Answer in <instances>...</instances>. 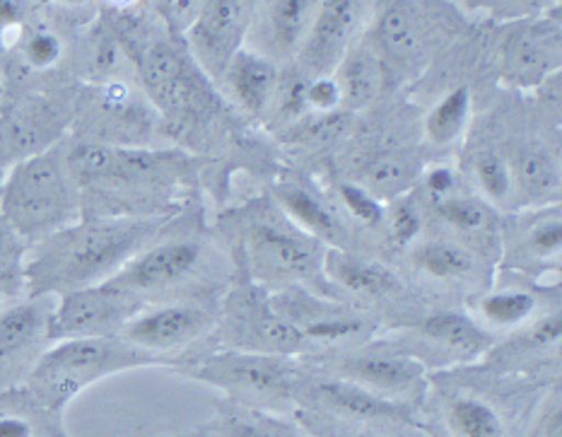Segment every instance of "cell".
<instances>
[{"mask_svg": "<svg viewBox=\"0 0 562 437\" xmlns=\"http://www.w3.org/2000/svg\"><path fill=\"white\" fill-rule=\"evenodd\" d=\"M66 165L82 201V215L167 217L191 184V160L179 150L114 148L66 143Z\"/></svg>", "mask_w": 562, "mask_h": 437, "instance_id": "obj_1", "label": "cell"}, {"mask_svg": "<svg viewBox=\"0 0 562 437\" xmlns=\"http://www.w3.org/2000/svg\"><path fill=\"white\" fill-rule=\"evenodd\" d=\"M167 217L82 215L56 235L36 242L24 264L27 298H60L102 285L162 235Z\"/></svg>", "mask_w": 562, "mask_h": 437, "instance_id": "obj_2", "label": "cell"}, {"mask_svg": "<svg viewBox=\"0 0 562 437\" xmlns=\"http://www.w3.org/2000/svg\"><path fill=\"white\" fill-rule=\"evenodd\" d=\"M0 213L27 245L80 221L82 201L66 165V141L10 167L0 187Z\"/></svg>", "mask_w": 562, "mask_h": 437, "instance_id": "obj_3", "label": "cell"}, {"mask_svg": "<svg viewBox=\"0 0 562 437\" xmlns=\"http://www.w3.org/2000/svg\"><path fill=\"white\" fill-rule=\"evenodd\" d=\"M167 366L121 338H70L48 346L24 380V390L48 416L60 421L88 386L136 368Z\"/></svg>", "mask_w": 562, "mask_h": 437, "instance_id": "obj_4", "label": "cell"}, {"mask_svg": "<svg viewBox=\"0 0 562 437\" xmlns=\"http://www.w3.org/2000/svg\"><path fill=\"white\" fill-rule=\"evenodd\" d=\"M184 372L227 396V404L283 414L295 402L297 372L290 358L223 350L187 362Z\"/></svg>", "mask_w": 562, "mask_h": 437, "instance_id": "obj_5", "label": "cell"}, {"mask_svg": "<svg viewBox=\"0 0 562 437\" xmlns=\"http://www.w3.org/2000/svg\"><path fill=\"white\" fill-rule=\"evenodd\" d=\"M157 128L155 107L128 78L85 85L76 94L70 131L78 143L148 148Z\"/></svg>", "mask_w": 562, "mask_h": 437, "instance_id": "obj_6", "label": "cell"}, {"mask_svg": "<svg viewBox=\"0 0 562 437\" xmlns=\"http://www.w3.org/2000/svg\"><path fill=\"white\" fill-rule=\"evenodd\" d=\"M241 249L249 269L268 283L302 288L328 285L324 276V245L290 221L271 213H254L241 229Z\"/></svg>", "mask_w": 562, "mask_h": 437, "instance_id": "obj_7", "label": "cell"}, {"mask_svg": "<svg viewBox=\"0 0 562 437\" xmlns=\"http://www.w3.org/2000/svg\"><path fill=\"white\" fill-rule=\"evenodd\" d=\"M220 338L229 350L292 358L314 346L292 326L263 293V288L239 285L223 302L217 320Z\"/></svg>", "mask_w": 562, "mask_h": 437, "instance_id": "obj_8", "label": "cell"}, {"mask_svg": "<svg viewBox=\"0 0 562 437\" xmlns=\"http://www.w3.org/2000/svg\"><path fill=\"white\" fill-rule=\"evenodd\" d=\"M145 307L112 283L72 290L60 295L48 320V341H70V338H119L124 326Z\"/></svg>", "mask_w": 562, "mask_h": 437, "instance_id": "obj_9", "label": "cell"}, {"mask_svg": "<svg viewBox=\"0 0 562 437\" xmlns=\"http://www.w3.org/2000/svg\"><path fill=\"white\" fill-rule=\"evenodd\" d=\"M207 247L195 237H167L150 242L138 257H133L124 269L106 283L124 290V293L143 300L162 298L172 290L193 281L205 264Z\"/></svg>", "mask_w": 562, "mask_h": 437, "instance_id": "obj_10", "label": "cell"}, {"mask_svg": "<svg viewBox=\"0 0 562 437\" xmlns=\"http://www.w3.org/2000/svg\"><path fill=\"white\" fill-rule=\"evenodd\" d=\"M215 312L199 302H162L153 307L145 305L119 338L140 354L175 366L169 354L201 341L215 329Z\"/></svg>", "mask_w": 562, "mask_h": 437, "instance_id": "obj_11", "label": "cell"}, {"mask_svg": "<svg viewBox=\"0 0 562 437\" xmlns=\"http://www.w3.org/2000/svg\"><path fill=\"white\" fill-rule=\"evenodd\" d=\"M256 3L247 0H211L203 3L199 18L184 34V46L193 64L213 85L223 78L247 42Z\"/></svg>", "mask_w": 562, "mask_h": 437, "instance_id": "obj_12", "label": "cell"}, {"mask_svg": "<svg viewBox=\"0 0 562 437\" xmlns=\"http://www.w3.org/2000/svg\"><path fill=\"white\" fill-rule=\"evenodd\" d=\"M72 109H76V97H56L48 92L15 97L5 112H0L12 160L20 163L24 157L46 153L64 143L72 124Z\"/></svg>", "mask_w": 562, "mask_h": 437, "instance_id": "obj_13", "label": "cell"}, {"mask_svg": "<svg viewBox=\"0 0 562 437\" xmlns=\"http://www.w3.org/2000/svg\"><path fill=\"white\" fill-rule=\"evenodd\" d=\"M48 298H27L0 310V394L18 390L42 358L48 341Z\"/></svg>", "mask_w": 562, "mask_h": 437, "instance_id": "obj_14", "label": "cell"}, {"mask_svg": "<svg viewBox=\"0 0 562 437\" xmlns=\"http://www.w3.org/2000/svg\"><path fill=\"white\" fill-rule=\"evenodd\" d=\"M271 300L276 310L314 348L336 344H364L374 332V324L364 314L338 305V302L314 298L304 288H285L283 295Z\"/></svg>", "mask_w": 562, "mask_h": 437, "instance_id": "obj_15", "label": "cell"}, {"mask_svg": "<svg viewBox=\"0 0 562 437\" xmlns=\"http://www.w3.org/2000/svg\"><path fill=\"white\" fill-rule=\"evenodd\" d=\"M338 378L389 402L406 404L403 399L420 396L425 390V362L403 350L364 348L340 362Z\"/></svg>", "mask_w": 562, "mask_h": 437, "instance_id": "obj_16", "label": "cell"}, {"mask_svg": "<svg viewBox=\"0 0 562 437\" xmlns=\"http://www.w3.org/2000/svg\"><path fill=\"white\" fill-rule=\"evenodd\" d=\"M364 10L368 8L362 3H348V0L319 3L312 30L297 54V70L304 78L334 76L340 60L350 52L352 34L358 32Z\"/></svg>", "mask_w": 562, "mask_h": 437, "instance_id": "obj_17", "label": "cell"}, {"mask_svg": "<svg viewBox=\"0 0 562 437\" xmlns=\"http://www.w3.org/2000/svg\"><path fill=\"white\" fill-rule=\"evenodd\" d=\"M316 10L319 3H312V0H273V3L256 5L247 34L251 52L271 60L273 66L297 58L312 30Z\"/></svg>", "mask_w": 562, "mask_h": 437, "instance_id": "obj_18", "label": "cell"}, {"mask_svg": "<svg viewBox=\"0 0 562 437\" xmlns=\"http://www.w3.org/2000/svg\"><path fill=\"white\" fill-rule=\"evenodd\" d=\"M314 396L326 411L356 423H403V426H415L418 423L408 404L389 402V399L376 396L374 392L364 390V386L340 378L316 382Z\"/></svg>", "mask_w": 562, "mask_h": 437, "instance_id": "obj_19", "label": "cell"}, {"mask_svg": "<svg viewBox=\"0 0 562 437\" xmlns=\"http://www.w3.org/2000/svg\"><path fill=\"white\" fill-rule=\"evenodd\" d=\"M558 54L560 42L551 27H543V24L517 27L503 44L505 76L524 88H533L551 76V70L558 66Z\"/></svg>", "mask_w": 562, "mask_h": 437, "instance_id": "obj_20", "label": "cell"}, {"mask_svg": "<svg viewBox=\"0 0 562 437\" xmlns=\"http://www.w3.org/2000/svg\"><path fill=\"white\" fill-rule=\"evenodd\" d=\"M278 78L280 70L271 60L254 54L251 48H241L225 68L220 85L239 112L247 116H263L276 97Z\"/></svg>", "mask_w": 562, "mask_h": 437, "instance_id": "obj_21", "label": "cell"}, {"mask_svg": "<svg viewBox=\"0 0 562 437\" xmlns=\"http://www.w3.org/2000/svg\"><path fill=\"white\" fill-rule=\"evenodd\" d=\"M425 8L415 3L389 5L376 22V56L394 60L398 66H408L415 58H423L430 32L425 24Z\"/></svg>", "mask_w": 562, "mask_h": 437, "instance_id": "obj_22", "label": "cell"}, {"mask_svg": "<svg viewBox=\"0 0 562 437\" xmlns=\"http://www.w3.org/2000/svg\"><path fill=\"white\" fill-rule=\"evenodd\" d=\"M324 276L331 288H340L358 300H382L396 295L401 285L398 278L386 266L372 259L356 257L344 249H326L324 254Z\"/></svg>", "mask_w": 562, "mask_h": 437, "instance_id": "obj_23", "label": "cell"}, {"mask_svg": "<svg viewBox=\"0 0 562 437\" xmlns=\"http://www.w3.org/2000/svg\"><path fill=\"white\" fill-rule=\"evenodd\" d=\"M427 346L454 360H475L493 348V336L467 314L439 310L427 314L415 326Z\"/></svg>", "mask_w": 562, "mask_h": 437, "instance_id": "obj_24", "label": "cell"}, {"mask_svg": "<svg viewBox=\"0 0 562 437\" xmlns=\"http://www.w3.org/2000/svg\"><path fill=\"white\" fill-rule=\"evenodd\" d=\"M276 197L288 221L300 227L302 233L319 239L322 245H340L344 225H340L338 215L310 189L295 184V181H283V184H278Z\"/></svg>", "mask_w": 562, "mask_h": 437, "instance_id": "obj_25", "label": "cell"}, {"mask_svg": "<svg viewBox=\"0 0 562 437\" xmlns=\"http://www.w3.org/2000/svg\"><path fill=\"white\" fill-rule=\"evenodd\" d=\"M415 271L432 283L463 285L475 276V259L469 247L449 239L420 242L411 249Z\"/></svg>", "mask_w": 562, "mask_h": 437, "instance_id": "obj_26", "label": "cell"}, {"mask_svg": "<svg viewBox=\"0 0 562 437\" xmlns=\"http://www.w3.org/2000/svg\"><path fill=\"white\" fill-rule=\"evenodd\" d=\"M384 70L382 58L376 56L374 48L350 46V52L334 72L340 92H344V104L350 109L370 107L384 85Z\"/></svg>", "mask_w": 562, "mask_h": 437, "instance_id": "obj_27", "label": "cell"}, {"mask_svg": "<svg viewBox=\"0 0 562 437\" xmlns=\"http://www.w3.org/2000/svg\"><path fill=\"white\" fill-rule=\"evenodd\" d=\"M449 437H507V421L495 404L479 394H451L445 404Z\"/></svg>", "mask_w": 562, "mask_h": 437, "instance_id": "obj_28", "label": "cell"}, {"mask_svg": "<svg viewBox=\"0 0 562 437\" xmlns=\"http://www.w3.org/2000/svg\"><path fill=\"white\" fill-rule=\"evenodd\" d=\"M131 66L128 56L114 34L112 24L97 20L82 40V76L88 85L121 80L124 68Z\"/></svg>", "mask_w": 562, "mask_h": 437, "instance_id": "obj_29", "label": "cell"}, {"mask_svg": "<svg viewBox=\"0 0 562 437\" xmlns=\"http://www.w3.org/2000/svg\"><path fill=\"white\" fill-rule=\"evenodd\" d=\"M539 310V298L531 290L524 288H503L485 293L475 312H479V324L483 329L493 332H517L531 324Z\"/></svg>", "mask_w": 562, "mask_h": 437, "instance_id": "obj_30", "label": "cell"}, {"mask_svg": "<svg viewBox=\"0 0 562 437\" xmlns=\"http://www.w3.org/2000/svg\"><path fill=\"white\" fill-rule=\"evenodd\" d=\"M215 437H310L295 423L285 421L280 414L268 411L244 408L225 404L220 408L217 423L213 426Z\"/></svg>", "mask_w": 562, "mask_h": 437, "instance_id": "obj_31", "label": "cell"}, {"mask_svg": "<svg viewBox=\"0 0 562 437\" xmlns=\"http://www.w3.org/2000/svg\"><path fill=\"white\" fill-rule=\"evenodd\" d=\"M473 109V97L469 88H454L449 90L442 100H439L425 116V138L437 148H447V145L457 143L463 131L469 126Z\"/></svg>", "mask_w": 562, "mask_h": 437, "instance_id": "obj_32", "label": "cell"}, {"mask_svg": "<svg viewBox=\"0 0 562 437\" xmlns=\"http://www.w3.org/2000/svg\"><path fill=\"white\" fill-rule=\"evenodd\" d=\"M415 177L418 175H415V165L408 157V153L384 150L374 155L372 160L364 165L358 184L382 201V199L401 197L403 191L411 189Z\"/></svg>", "mask_w": 562, "mask_h": 437, "instance_id": "obj_33", "label": "cell"}, {"mask_svg": "<svg viewBox=\"0 0 562 437\" xmlns=\"http://www.w3.org/2000/svg\"><path fill=\"white\" fill-rule=\"evenodd\" d=\"M473 179L475 187L483 193V199L491 201L493 205L509 203L517 191L512 163L495 150L479 153V157L473 160Z\"/></svg>", "mask_w": 562, "mask_h": 437, "instance_id": "obj_34", "label": "cell"}, {"mask_svg": "<svg viewBox=\"0 0 562 437\" xmlns=\"http://www.w3.org/2000/svg\"><path fill=\"white\" fill-rule=\"evenodd\" d=\"M24 264H27V242L0 213V295H18L24 290Z\"/></svg>", "mask_w": 562, "mask_h": 437, "instance_id": "obj_35", "label": "cell"}, {"mask_svg": "<svg viewBox=\"0 0 562 437\" xmlns=\"http://www.w3.org/2000/svg\"><path fill=\"white\" fill-rule=\"evenodd\" d=\"M512 169H515L517 189L533 193V197H541V193H548L558 184L555 160L551 157V153L539 148V145H529V148H524L519 153L517 165H512Z\"/></svg>", "mask_w": 562, "mask_h": 437, "instance_id": "obj_36", "label": "cell"}, {"mask_svg": "<svg viewBox=\"0 0 562 437\" xmlns=\"http://www.w3.org/2000/svg\"><path fill=\"white\" fill-rule=\"evenodd\" d=\"M435 211L451 229H459L463 235H483V229L491 227L493 221L481 199L461 197V193L437 201Z\"/></svg>", "mask_w": 562, "mask_h": 437, "instance_id": "obj_37", "label": "cell"}, {"mask_svg": "<svg viewBox=\"0 0 562 437\" xmlns=\"http://www.w3.org/2000/svg\"><path fill=\"white\" fill-rule=\"evenodd\" d=\"M336 191H338V199H340V205H344V211L350 217H356L360 225L379 227L386 223L384 203L376 197H372L368 189H362L358 181H340Z\"/></svg>", "mask_w": 562, "mask_h": 437, "instance_id": "obj_38", "label": "cell"}, {"mask_svg": "<svg viewBox=\"0 0 562 437\" xmlns=\"http://www.w3.org/2000/svg\"><path fill=\"white\" fill-rule=\"evenodd\" d=\"M562 247V227L560 215H543L539 221L531 223L527 229V239H524V251L529 254L531 261H551L560 257Z\"/></svg>", "mask_w": 562, "mask_h": 437, "instance_id": "obj_39", "label": "cell"}, {"mask_svg": "<svg viewBox=\"0 0 562 437\" xmlns=\"http://www.w3.org/2000/svg\"><path fill=\"white\" fill-rule=\"evenodd\" d=\"M304 90H307V78H304L297 68L280 72L276 97L271 102L278 119L297 121L304 112H310L307 100H304Z\"/></svg>", "mask_w": 562, "mask_h": 437, "instance_id": "obj_40", "label": "cell"}, {"mask_svg": "<svg viewBox=\"0 0 562 437\" xmlns=\"http://www.w3.org/2000/svg\"><path fill=\"white\" fill-rule=\"evenodd\" d=\"M386 223L391 229V237L398 247H411L415 239L420 237L423 229V215L411 199H401L394 203V209L386 211Z\"/></svg>", "mask_w": 562, "mask_h": 437, "instance_id": "obj_41", "label": "cell"}, {"mask_svg": "<svg viewBox=\"0 0 562 437\" xmlns=\"http://www.w3.org/2000/svg\"><path fill=\"white\" fill-rule=\"evenodd\" d=\"M304 100H307V109H312V112L322 116H334L338 107H344V92H340L336 76L310 78L307 90H304Z\"/></svg>", "mask_w": 562, "mask_h": 437, "instance_id": "obj_42", "label": "cell"}, {"mask_svg": "<svg viewBox=\"0 0 562 437\" xmlns=\"http://www.w3.org/2000/svg\"><path fill=\"white\" fill-rule=\"evenodd\" d=\"M423 184H425V191L430 193L432 203H437V201H442V199L454 197L457 187H459V177H457V172L451 167L435 165V167H430L425 172Z\"/></svg>", "mask_w": 562, "mask_h": 437, "instance_id": "obj_43", "label": "cell"}, {"mask_svg": "<svg viewBox=\"0 0 562 437\" xmlns=\"http://www.w3.org/2000/svg\"><path fill=\"white\" fill-rule=\"evenodd\" d=\"M12 165H15V160H12L10 148H8V141H5L3 124H0V187H3V181H5V177H8Z\"/></svg>", "mask_w": 562, "mask_h": 437, "instance_id": "obj_44", "label": "cell"}, {"mask_svg": "<svg viewBox=\"0 0 562 437\" xmlns=\"http://www.w3.org/2000/svg\"><path fill=\"white\" fill-rule=\"evenodd\" d=\"M348 437H389V435L374 433V430H362V433H352V435H348Z\"/></svg>", "mask_w": 562, "mask_h": 437, "instance_id": "obj_45", "label": "cell"}, {"mask_svg": "<svg viewBox=\"0 0 562 437\" xmlns=\"http://www.w3.org/2000/svg\"><path fill=\"white\" fill-rule=\"evenodd\" d=\"M5 88V76H3V52H0V94H3Z\"/></svg>", "mask_w": 562, "mask_h": 437, "instance_id": "obj_46", "label": "cell"}, {"mask_svg": "<svg viewBox=\"0 0 562 437\" xmlns=\"http://www.w3.org/2000/svg\"><path fill=\"white\" fill-rule=\"evenodd\" d=\"M203 437H211V435H203Z\"/></svg>", "mask_w": 562, "mask_h": 437, "instance_id": "obj_47", "label": "cell"}, {"mask_svg": "<svg viewBox=\"0 0 562 437\" xmlns=\"http://www.w3.org/2000/svg\"><path fill=\"white\" fill-rule=\"evenodd\" d=\"M0 310H3V305H0Z\"/></svg>", "mask_w": 562, "mask_h": 437, "instance_id": "obj_48", "label": "cell"}]
</instances>
